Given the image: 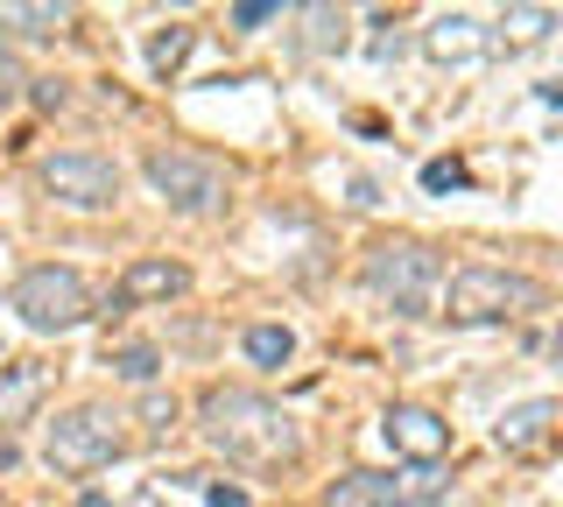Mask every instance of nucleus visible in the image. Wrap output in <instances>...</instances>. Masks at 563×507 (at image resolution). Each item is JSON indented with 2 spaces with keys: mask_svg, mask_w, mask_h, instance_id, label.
<instances>
[{
  "mask_svg": "<svg viewBox=\"0 0 563 507\" xmlns=\"http://www.w3.org/2000/svg\"><path fill=\"white\" fill-rule=\"evenodd\" d=\"M198 430L225 465H246V472H282V465L303 459L296 416L282 401H268L261 388H211L198 401Z\"/></svg>",
  "mask_w": 563,
  "mask_h": 507,
  "instance_id": "nucleus-1",
  "label": "nucleus"
},
{
  "mask_svg": "<svg viewBox=\"0 0 563 507\" xmlns=\"http://www.w3.org/2000/svg\"><path fill=\"white\" fill-rule=\"evenodd\" d=\"M542 304H550V289L521 268H500V261H465L444 283V318L451 324H507V318H528V310H542Z\"/></svg>",
  "mask_w": 563,
  "mask_h": 507,
  "instance_id": "nucleus-2",
  "label": "nucleus"
},
{
  "mask_svg": "<svg viewBox=\"0 0 563 507\" xmlns=\"http://www.w3.org/2000/svg\"><path fill=\"white\" fill-rule=\"evenodd\" d=\"M128 416L106 409V401H78V409H64L57 423L43 430V459L49 472H64V480H92V472H106L128 451Z\"/></svg>",
  "mask_w": 563,
  "mask_h": 507,
  "instance_id": "nucleus-3",
  "label": "nucleus"
},
{
  "mask_svg": "<svg viewBox=\"0 0 563 507\" xmlns=\"http://www.w3.org/2000/svg\"><path fill=\"white\" fill-rule=\"evenodd\" d=\"M366 289L380 296L387 310H401V318H422V310L437 304V283H444V261H437L430 240H374L360 261Z\"/></svg>",
  "mask_w": 563,
  "mask_h": 507,
  "instance_id": "nucleus-4",
  "label": "nucleus"
},
{
  "mask_svg": "<svg viewBox=\"0 0 563 507\" xmlns=\"http://www.w3.org/2000/svg\"><path fill=\"white\" fill-rule=\"evenodd\" d=\"M8 310H14L29 331H78L85 318H92V289H85L78 268L43 261V268H29L22 283L8 289Z\"/></svg>",
  "mask_w": 563,
  "mask_h": 507,
  "instance_id": "nucleus-5",
  "label": "nucleus"
},
{
  "mask_svg": "<svg viewBox=\"0 0 563 507\" xmlns=\"http://www.w3.org/2000/svg\"><path fill=\"white\" fill-rule=\"evenodd\" d=\"M148 184H155V198L169 205V212H184V219H205V212H219L225 205V169L211 163V155H190V148H148Z\"/></svg>",
  "mask_w": 563,
  "mask_h": 507,
  "instance_id": "nucleus-6",
  "label": "nucleus"
},
{
  "mask_svg": "<svg viewBox=\"0 0 563 507\" xmlns=\"http://www.w3.org/2000/svg\"><path fill=\"white\" fill-rule=\"evenodd\" d=\"M43 190L70 212H113L120 205V169L92 148H57L43 155Z\"/></svg>",
  "mask_w": 563,
  "mask_h": 507,
  "instance_id": "nucleus-7",
  "label": "nucleus"
},
{
  "mask_svg": "<svg viewBox=\"0 0 563 507\" xmlns=\"http://www.w3.org/2000/svg\"><path fill=\"white\" fill-rule=\"evenodd\" d=\"M380 437L401 451V459H416V465H437L451 451V423L437 409H422V401H395V409L380 416Z\"/></svg>",
  "mask_w": 563,
  "mask_h": 507,
  "instance_id": "nucleus-8",
  "label": "nucleus"
},
{
  "mask_svg": "<svg viewBox=\"0 0 563 507\" xmlns=\"http://www.w3.org/2000/svg\"><path fill=\"white\" fill-rule=\"evenodd\" d=\"M43 395H49V366L43 360H0V437L35 423Z\"/></svg>",
  "mask_w": 563,
  "mask_h": 507,
  "instance_id": "nucleus-9",
  "label": "nucleus"
},
{
  "mask_svg": "<svg viewBox=\"0 0 563 507\" xmlns=\"http://www.w3.org/2000/svg\"><path fill=\"white\" fill-rule=\"evenodd\" d=\"M184 289H190V268L169 261V254H155V261H134V268L120 275L113 304L120 310H128V304H169V296H184Z\"/></svg>",
  "mask_w": 563,
  "mask_h": 507,
  "instance_id": "nucleus-10",
  "label": "nucleus"
},
{
  "mask_svg": "<svg viewBox=\"0 0 563 507\" xmlns=\"http://www.w3.org/2000/svg\"><path fill=\"white\" fill-rule=\"evenodd\" d=\"M317 507H409V480H395V472H345V480L324 486Z\"/></svg>",
  "mask_w": 563,
  "mask_h": 507,
  "instance_id": "nucleus-11",
  "label": "nucleus"
},
{
  "mask_svg": "<svg viewBox=\"0 0 563 507\" xmlns=\"http://www.w3.org/2000/svg\"><path fill=\"white\" fill-rule=\"evenodd\" d=\"M556 401L536 395V401H515V409H500V423H493V437H500V451H536L542 437L556 430Z\"/></svg>",
  "mask_w": 563,
  "mask_h": 507,
  "instance_id": "nucleus-12",
  "label": "nucleus"
},
{
  "mask_svg": "<svg viewBox=\"0 0 563 507\" xmlns=\"http://www.w3.org/2000/svg\"><path fill=\"white\" fill-rule=\"evenodd\" d=\"M0 29L29 36V43H49L70 29V8H57V0H0Z\"/></svg>",
  "mask_w": 563,
  "mask_h": 507,
  "instance_id": "nucleus-13",
  "label": "nucleus"
},
{
  "mask_svg": "<svg viewBox=\"0 0 563 507\" xmlns=\"http://www.w3.org/2000/svg\"><path fill=\"white\" fill-rule=\"evenodd\" d=\"M479 43H486V36H479V22H472V14H437V22L422 29V49H430L437 64H457V57H472Z\"/></svg>",
  "mask_w": 563,
  "mask_h": 507,
  "instance_id": "nucleus-14",
  "label": "nucleus"
},
{
  "mask_svg": "<svg viewBox=\"0 0 563 507\" xmlns=\"http://www.w3.org/2000/svg\"><path fill=\"white\" fill-rule=\"evenodd\" d=\"M190 43H198V36H190V22L155 29V43H148V71H155V78H176V71H184V57H190Z\"/></svg>",
  "mask_w": 563,
  "mask_h": 507,
  "instance_id": "nucleus-15",
  "label": "nucleus"
},
{
  "mask_svg": "<svg viewBox=\"0 0 563 507\" xmlns=\"http://www.w3.org/2000/svg\"><path fill=\"white\" fill-rule=\"evenodd\" d=\"M246 360L254 366H289L296 360V331L289 324H254L246 331Z\"/></svg>",
  "mask_w": 563,
  "mask_h": 507,
  "instance_id": "nucleus-16",
  "label": "nucleus"
},
{
  "mask_svg": "<svg viewBox=\"0 0 563 507\" xmlns=\"http://www.w3.org/2000/svg\"><path fill=\"white\" fill-rule=\"evenodd\" d=\"M303 49H345V8H303Z\"/></svg>",
  "mask_w": 563,
  "mask_h": 507,
  "instance_id": "nucleus-17",
  "label": "nucleus"
},
{
  "mask_svg": "<svg viewBox=\"0 0 563 507\" xmlns=\"http://www.w3.org/2000/svg\"><path fill=\"white\" fill-rule=\"evenodd\" d=\"M550 29H556V14H550V8H507V14H500V36L515 43V49H521V43H542Z\"/></svg>",
  "mask_w": 563,
  "mask_h": 507,
  "instance_id": "nucleus-18",
  "label": "nucleus"
},
{
  "mask_svg": "<svg viewBox=\"0 0 563 507\" xmlns=\"http://www.w3.org/2000/svg\"><path fill=\"white\" fill-rule=\"evenodd\" d=\"M113 374L134 381V388H155V374H163V353H155V345H120V353H113Z\"/></svg>",
  "mask_w": 563,
  "mask_h": 507,
  "instance_id": "nucleus-19",
  "label": "nucleus"
},
{
  "mask_svg": "<svg viewBox=\"0 0 563 507\" xmlns=\"http://www.w3.org/2000/svg\"><path fill=\"white\" fill-rule=\"evenodd\" d=\"M465 184H472V169H465V163H451V155L422 163V190H437V198H444V190H465Z\"/></svg>",
  "mask_w": 563,
  "mask_h": 507,
  "instance_id": "nucleus-20",
  "label": "nucleus"
},
{
  "mask_svg": "<svg viewBox=\"0 0 563 507\" xmlns=\"http://www.w3.org/2000/svg\"><path fill=\"white\" fill-rule=\"evenodd\" d=\"M225 22L240 29V36H254V29H268V22H282V0H240Z\"/></svg>",
  "mask_w": 563,
  "mask_h": 507,
  "instance_id": "nucleus-21",
  "label": "nucleus"
},
{
  "mask_svg": "<svg viewBox=\"0 0 563 507\" xmlns=\"http://www.w3.org/2000/svg\"><path fill=\"white\" fill-rule=\"evenodd\" d=\"M22 92H29V78H22V64H14V49L0 43V113H8Z\"/></svg>",
  "mask_w": 563,
  "mask_h": 507,
  "instance_id": "nucleus-22",
  "label": "nucleus"
},
{
  "mask_svg": "<svg viewBox=\"0 0 563 507\" xmlns=\"http://www.w3.org/2000/svg\"><path fill=\"white\" fill-rule=\"evenodd\" d=\"M148 423H155V430L176 423V395H148Z\"/></svg>",
  "mask_w": 563,
  "mask_h": 507,
  "instance_id": "nucleus-23",
  "label": "nucleus"
},
{
  "mask_svg": "<svg viewBox=\"0 0 563 507\" xmlns=\"http://www.w3.org/2000/svg\"><path fill=\"white\" fill-rule=\"evenodd\" d=\"M205 500H211V507H246L240 486H205Z\"/></svg>",
  "mask_w": 563,
  "mask_h": 507,
  "instance_id": "nucleus-24",
  "label": "nucleus"
},
{
  "mask_svg": "<svg viewBox=\"0 0 563 507\" xmlns=\"http://www.w3.org/2000/svg\"><path fill=\"white\" fill-rule=\"evenodd\" d=\"M85 507H99V500H85Z\"/></svg>",
  "mask_w": 563,
  "mask_h": 507,
  "instance_id": "nucleus-25",
  "label": "nucleus"
},
{
  "mask_svg": "<svg viewBox=\"0 0 563 507\" xmlns=\"http://www.w3.org/2000/svg\"><path fill=\"white\" fill-rule=\"evenodd\" d=\"M0 507H8V500H0Z\"/></svg>",
  "mask_w": 563,
  "mask_h": 507,
  "instance_id": "nucleus-26",
  "label": "nucleus"
},
{
  "mask_svg": "<svg viewBox=\"0 0 563 507\" xmlns=\"http://www.w3.org/2000/svg\"><path fill=\"white\" fill-rule=\"evenodd\" d=\"M437 507H444V500H437Z\"/></svg>",
  "mask_w": 563,
  "mask_h": 507,
  "instance_id": "nucleus-27",
  "label": "nucleus"
}]
</instances>
